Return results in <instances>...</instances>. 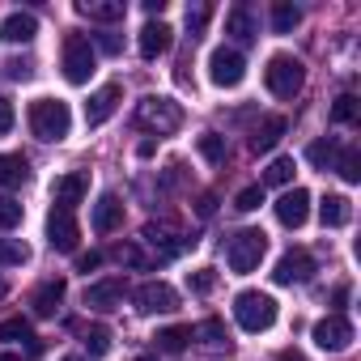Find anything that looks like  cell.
<instances>
[{"instance_id":"obj_1","label":"cell","mask_w":361,"mask_h":361,"mask_svg":"<svg viewBox=\"0 0 361 361\" xmlns=\"http://www.w3.org/2000/svg\"><path fill=\"white\" fill-rule=\"evenodd\" d=\"M30 132L39 136V140H64L68 132H73V111H68V102H60V98H39V102H30Z\"/></svg>"},{"instance_id":"obj_2","label":"cell","mask_w":361,"mask_h":361,"mask_svg":"<svg viewBox=\"0 0 361 361\" xmlns=\"http://www.w3.org/2000/svg\"><path fill=\"white\" fill-rule=\"evenodd\" d=\"M136 123H140V128H149V132H157V136H170V132L183 128V106H178L174 98L149 94V98H140V102H136Z\"/></svg>"},{"instance_id":"obj_3","label":"cell","mask_w":361,"mask_h":361,"mask_svg":"<svg viewBox=\"0 0 361 361\" xmlns=\"http://www.w3.org/2000/svg\"><path fill=\"white\" fill-rule=\"evenodd\" d=\"M264 255H268V234H264V230H238V234L226 243V264H230L238 276L255 272Z\"/></svg>"},{"instance_id":"obj_4","label":"cell","mask_w":361,"mask_h":361,"mask_svg":"<svg viewBox=\"0 0 361 361\" xmlns=\"http://www.w3.org/2000/svg\"><path fill=\"white\" fill-rule=\"evenodd\" d=\"M234 319H238L243 331H268L276 323V302L259 289H243L234 298Z\"/></svg>"},{"instance_id":"obj_5","label":"cell","mask_w":361,"mask_h":361,"mask_svg":"<svg viewBox=\"0 0 361 361\" xmlns=\"http://www.w3.org/2000/svg\"><path fill=\"white\" fill-rule=\"evenodd\" d=\"M264 81H268V90H272L276 98H293V94L306 85V68H302V60H293V56H272L268 68H264Z\"/></svg>"},{"instance_id":"obj_6","label":"cell","mask_w":361,"mask_h":361,"mask_svg":"<svg viewBox=\"0 0 361 361\" xmlns=\"http://www.w3.org/2000/svg\"><path fill=\"white\" fill-rule=\"evenodd\" d=\"M94 68H98V56H94L90 39L85 35H68L64 39V77H68V85H85L94 77Z\"/></svg>"},{"instance_id":"obj_7","label":"cell","mask_w":361,"mask_h":361,"mask_svg":"<svg viewBox=\"0 0 361 361\" xmlns=\"http://www.w3.org/2000/svg\"><path fill=\"white\" fill-rule=\"evenodd\" d=\"M243 77H247V60H243V51H234V47H217V51L209 56V81H213L217 90H234V85H243Z\"/></svg>"},{"instance_id":"obj_8","label":"cell","mask_w":361,"mask_h":361,"mask_svg":"<svg viewBox=\"0 0 361 361\" xmlns=\"http://www.w3.org/2000/svg\"><path fill=\"white\" fill-rule=\"evenodd\" d=\"M310 276H314V255L302 251V247L285 251V255L276 259V268H272V281H276V285H306Z\"/></svg>"},{"instance_id":"obj_9","label":"cell","mask_w":361,"mask_h":361,"mask_svg":"<svg viewBox=\"0 0 361 361\" xmlns=\"http://www.w3.org/2000/svg\"><path fill=\"white\" fill-rule=\"evenodd\" d=\"M132 302H136L140 314H170V310H178V293H174L166 281H149V285H140V289L132 293Z\"/></svg>"},{"instance_id":"obj_10","label":"cell","mask_w":361,"mask_h":361,"mask_svg":"<svg viewBox=\"0 0 361 361\" xmlns=\"http://www.w3.org/2000/svg\"><path fill=\"white\" fill-rule=\"evenodd\" d=\"M310 336H314L319 348H327V353H344V348L353 344V323H348L344 314H327V319H319V323L310 327Z\"/></svg>"},{"instance_id":"obj_11","label":"cell","mask_w":361,"mask_h":361,"mask_svg":"<svg viewBox=\"0 0 361 361\" xmlns=\"http://www.w3.org/2000/svg\"><path fill=\"white\" fill-rule=\"evenodd\" d=\"M77 238H81V230H77V217L68 213V209H51L47 213V243H51V251H77Z\"/></svg>"},{"instance_id":"obj_12","label":"cell","mask_w":361,"mask_h":361,"mask_svg":"<svg viewBox=\"0 0 361 361\" xmlns=\"http://www.w3.org/2000/svg\"><path fill=\"white\" fill-rule=\"evenodd\" d=\"M306 217H310V192L306 188H289L276 200V221L285 230H298V226H306Z\"/></svg>"},{"instance_id":"obj_13","label":"cell","mask_w":361,"mask_h":361,"mask_svg":"<svg viewBox=\"0 0 361 361\" xmlns=\"http://www.w3.org/2000/svg\"><path fill=\"white\" fill-rule=\"evenodd\" d=\"M85 192H90V178H85L81 170H73V174H60V178H56V188H51V204L73 213V209L85 200Z\"/></svg>"},{"instance_id":"obj_14","label":"cell","mask_w":361,"mask_h":361,"mask_svg":"<svg viewBox=\"0 0 361 361\" xmlns=\"http://www.w3.org/2000/svg\"><path fill=\"white\" fill-rule=\"evenodd\" d=\"M119 98H123V90H119L115 81H106L102 90H94V94H90V102H85V123H90V128H98V123H106V119L115 115V106H119Z\"/></svg>"},{"instance_id":"obj_15","label":"cell","mask_w":361,"mask_h":361,"mask_svg":"<svg viewBox=\"0 0 361 361\" xmlns=\"http://www.w3.org/2000/svg\"><path fill=\"white\" fill-rule=\"evenodd\" d=\"M123 298H128V285H123L119 276L94 281V285L85 289V306H90V310H115V306H123Z\"/></svg>"},{"instance_id":"obj_16","label":"cell","mask_w":361,"mask_h":361,"mask_svg":"<svg viewBox=\"0 0 361 361\" xmlns=\"http://www.w3.org/2000/svg\"><path fill=\"white\" fill-rule=\"evenodd\" d=\"M90 226H94L98 234H115V230H123V204H119V196H115V192L98 196V204H94V217H90Z\"/></svg>"},{"instance_id":"obj_17","label":"cell","mask_w":361,"mask_h":361,"mask_svg":"<svg viewBox=\"0 0 361 361\" xmlns=\"http://www.w3.org/2000/svg\"><path fill=\"white\" fill-rule=\"evenodd\" d=\"M35 35H39V22H35V13H22V9H18V13H9L5 22H0V39H5V43H13V47H18V43H30Z\"/></svg>"},{"instance_id":"obj_18","label":"cell","mask_w":361,"mask_h":361,"mask_svg":"<svg viewBox=\"0 0 361 361\" xmlns=\"http://www.w3.org/2000/svg\"><path fill=\"white\" fill-rule=\"evenodd\" d=\"M289 132V119L285 115H268L259 128H255V136H251V149L255 153H272L276 145H281V136Z\"/></svg>"},{"instance_id":"obj_19","label":"cell","mask_w":361,"mask_h":361,"mask_svg":"<svg viewBox=\"0 0 361 361\" xmlns=\"http://www.w3.org/2000/svg\"><path fill=\"white\" fill-rule=\"evenodd\" d=\"M60 302H64V281H60V276H56V281H43V285L35 289V298H30V306H35L39 319H51V314L60 310Z\"/></svg>"},{"instance_id":"obj_20","label":"cell","mask_w":361,"mask_h":361,"mask_svg":"<svg viewBox=\"0 0 361 361\" xmlns=\"http://www.w3.org/2000/svg\"><path fill=\"white\" fill-rule=\"evenodd\" d=\"M77 13L90 18V22H106V26H111V22H123L128 5H123V0H81Z\"/></svg>"},{"instance_id":"obj_21","label":"cell","mask_w":361,"mask_h":361,"mask_svg":"<svg viewBox=\"0 0 361 361\" xmlns=\"http://www.w3.org/2000/svg\"><path fill=\"white\" fill-rule=\"evenodd\" d=\"M30 183V161L22 153H0V188H22Z\"/></svg>"},{"instance_id":"obj_22","label":"cell","mask_w":361,"mask_h":361,"mask_svg":"<svg viewBox=\"0 0 361 361\" xmlns=\"http://www.w3.org/2000/svg\"><path fill=\"white\" fill-rule=\"evenodd\" d=\"M161 51H170V26L166 22H149L140 30V56L145 60H157Z\"/></svg>"},{"instance_id":"obj_23","label":"cell","mask_w":361,"mask_h":361,"mask_svg":"<svg viewBox=\"0 0 361 361\" xmlns=\"http://www.w3.org/2000/svg\"><path fill=\"white\" fill-rule=\"evenodd\" d=\"M226 35H230L234 43H255V22H251V9H247V5H234V9L226 13Z\"/></svg>"},{"instance_id":"obj_24","label":"cell","mask_w":361,"mask_h":361,"mask_svg":"<svg viewBox=\"0 0 361 361\" xmlns=\"http://www.w3.org/2000/svg\"><path fill=\"white\" fill-rule=\"evenodd\" d=\"M348 217H353V209H348V200H344V196H327V200L319 204V221H323L327 230L348 226Z\"/></svg>"},{"instance_id":"obj_25","label":"cell","mask_w":361,"mask_h":361,"mask_svg":"<svg viewBox=\"0 0 361 361\" xmlns=\"http://www.w3.org/2000/svg\"><path fill=\"white\" fill-rule=\"evenodd\" d=\"M331 170H340V178H344V183H361V153H357L353 145H348V149H340Z\"/></svg>"},{"instance_id":"obj_26","label":"cell","mask_w":361,"mask_h":361,"mask_svg":"<svg viewBox=\"0 0 361 361\" xmlns=\"http://www.w3.org/2000/svg\"><path fill=\"white\" fill-rule=\"evenodd\" d=\"M298 22H302V9H298V5H289V0L272 5V30H276V35H289Z\"/></svg>"},{"instance_id":"obj_27","label":"cell","mask_w":361,"mask_h":361,"mask_svg":"<svg viewBox=\"0 0 361 361\" xmlns=\"http://www.w3.org/2000/svg\"><path fill=\"white\" fill-rule=\"evenodd\" d=\"M293 170H298L293 157H276V161L264 170V183H268V188H289V183H293Z\"/></svg>"},{"instance_id":"obj_28","label":"cell","mask_w":361,"mask_h":361,"mask_svg":"<svg viewBox=\"0 0 361 361\" xmlns=\"http://www.w3.org/2000/svg\"><path fill=\"white\" fill-rule=\"evenodd\" d=\"M188 340H192V327H161L157 331V348L161 353H183Z\"/></svg>"},{"instance_id":"obj_29","label":"cell","mask_w":361,"mask_h":361,"mask_svg":"<svg viewBox=\"0 0 361 361\" xmlns=\"http://www.w3.org/2000/svg\"><path fill=\"white\" fill-rule=\"evenodd\" d=\"M196 149H200V157H204V161H213V166H221V161H226V136H217V132H204V136L196 140Z\"/></svg>"},{"instance_id":"obj_30","label":"cell","mask_w":361,"mask_h":361,"mask_svg":"<svg viewBox=\"0 0 361 361\" xmlns=\"http://www.w3.org/2000/svg\"><path fill=\"white\" fill-rule=\"evenodd\" d=\"M336 153H340L336 140H314V145L306 149V161L319 166V170H331V166H336Z\"/></svg>"},{"instance_id":"obj_31","label":"cell","mask_w":361,"mask_h":361,"mask_svg":"<svg viewBox=\"0 0 361 361\" xmlns=\"http://www.w3.org/2000/svg\"><path fill=\"white\" fill-rule=\"evenodd\" d=\"M26 259H30V247L22 238H0V264H5V268H18Z\"/></svg>"},{"instance_id":"obj_32","label":"cell","mask_w":361,"mask_h":361,"mask_svg":"<svg viewBox=\"0 0 361 361\" xmlns=\"http://www.w3.org/2000/svg\"><path fill=\"white\" fill-rule=\"evenodd\" d=\"M196 336H200L209 348H221V344H230V331H226V323H221V319H204V323L196 327Z\"/></svg>"},{"instance_id":"obj_33","label":"cell","mask_w":361,"mask_h":361,"mask_svg":"<svg viewBox=\"0 0 361 361\" xmlns=\"http://www.w3.org/2000/svg\"><path fill=\"white\" fill-rule=\"evenodd\" d=\"M357 111H361V106H357V94H340L336 106H331V119H336V123H357Z\"/></svg>"},{"instance_id":"obj_34","label":"cell","mask_w":361,"mask_h":361,"mask_svg":"<svg viewBox=\"0 0 361 361\" xmlns=\"http://www.w3.org/2000/svg\"><path fill=\"white\" fill-rule=\"evenodd\" d=\"M188 289L200 293V298L213 293V289H217V272H213V268H196V272H188Z\"/></svg>"},{"instance_id":"obj_35","label":"cell","mask_w":361,"mask_h":361,"mask_svg":"<svg viewBox=\"0 0 361 361\" xmlns=\"http://www.w3.org/2000/svg\"><path fill=\"white\" fill-rule=\"evenodd\" d=\"M22 226V204L13 196H0V230H18Z\"/></svg>"},{"instance_id":"obj_36","label":"cell","mask_w":361,"mask_h":361,"mask_svg":"<svg viewBox=\"0 0 361 361\" xmlns=\"http://www.w3.org/2000/svg\"><path fill=\"white\" fill-rule=\"evenodd\" d=\"M0 340H5V344H13V340H30V323L18 314V319H5V323H0Z\"/></svg>"},{"instance_id":"obj_37","label":"cell","mask_w":361,"mask_h":361,"mask_svg":"<svg viewBox=\"0 0 361 361\" xmlns=\"http://www.w3.org/2000/svg\"><path fill=\"white\" fill-rule=\"evenodd\" d=\"M111 255H115V259H119L123 268H145V251H140L136 243H119V247H115Z\"/></svg>"},{"instance_id":"obj_38","label":"cell","mask_w":361,"mask_h":361,"mask_svg":"<svg viewBox=\"0 0 361 361\" xmlns=\"http://www.w3.org/2000/svg\"><path fill=\"white\" fill-rule=\"evenodd\" d=\"M259 204H264V188H243V192L234 196V209H238V213H255Z\"/></svg>"},{"instance_id":"obj_39","label":"cell","mask_w":361,"mask_h":361,"mask_svg":"<svg viewBox=\"0 0 361 361\" xmlns=\"http://www.w3.org/2000/svg\"><path fill=\"white\" fill-rule=\"evenodd\" d=\"M85 348H90L94 357H102V353L111 348V331H106V327H90V331H85Z\"/></svg>"},{"instance_id":"obj_40","label":"cell","mask_w":361,"mask_h":361,"mask_svg":"<svg viewBox=\"0 0 361 361\" xmlns=\"http://www.w3.org/2000/svg\"><path fill=\"white\" fill-rule=\"evenodd\" d=\"M209 18H213V9H209V5H192V9H188V30H192V35H200V30L209 26Z\"/></svg>"},{"instance_id":"obj_41","label":"cell","mask_w":361,"mask_h":361,"mask_svg":"<svg viewBox=\"0 0 361 361\" xmlns=\"http://www.w3.org/2000/svg\"><path fill=\"white\" fill-rule=\"evenodd\" d=\"M98 51H106V56H119V51H123V39H119L115 30H102V35H98Z\"/></svg>"},{"instance_id":"obj_42","label":"cell","mask_w":361,"mask_h":361,"mask_svg":"<svg viewBox=\"0 0 361 361\" xmlns=\"http://www.w3.org/2000/svg\"><path fill=\"white\" fill-rule=\"evenodd\" d=\"M9 77H13V81H30V77H35V60H13V64H9Z\"/></svg>"},{"instance_id":"obj_43","label":"cell","mask_w":361,"mask_h":361,"mask_svg":"<svg viewBox=\"0 0 361 361\" xmlns=\"http://www.w3.org/2000/svg\"><path fill=\"white\" fill-rule=\"evenodd\" d=\"M13 128V102L9 98H0V136H5Z\"/></svg>"},{"instance_id":"obj_44","label":"cell","mask_w":361,"mask_h":361,"mask_svg":"<svg viewBox=\"0 0 361 361\" xmlns=\"http://www.w3.org/2000/svg\"><path fill=\"white\" fill-rule=\"evenodd\" d=\"M98 264H102V251H90V255H77V268H81V272H94Z\"/></svg>"},{"instance_id":"obj_45","label":"cell","mask_w":361,"mask_h":361,"mask_svg":"<svg viewBox=\"0 0 361 361\" xmlns=\"http://www.w3.org/2000/svg\"><path fill=\"white\" fill-rule=\"evenodd\" d=\"M213 209H217V204H213V196H200V204H196V213H200V217H213Z\"/></svg>"},{"instance_id":"obj_46","label":"cell","mask_w":361,"mask_h":361,"mask_svg":"<svg viewBox=\"0 0 361 361\" xmlns=\"http://www.w3.org/2000/svg\"><path fill=\"white\" fill-rule=\"evenodd\" d=\"M161 9H166V0H145V13H149V18H157Z\"/></svg>"},{"instance_id":"obj_47","label":"cell","mask_w":361,"mask_h":361,"mask_svg":"<svg viewBox=\"0 0 361 361\" xmlns=\"http://www.w3.org/2000/svg\"><path fill=\"white\" fill-rule=\"evenodd\" d=\"M276 361H306V357H302V353H293V348H285V353H281Z\"/></svg>"},{"instance_id":"obj_48","label":"cell","mask_w":361,"mask_h":361,"mask_svg":"<svg viewBox=\"0 0 361 361\" xmlns=\"http://www.w3.org/2000/svg\"><path fill=\"white\" fill-rule=\"evenodd\" d=\"M0 361H26L22 353H0Z\"/></svg>"},{"instance_id":"obj_49","label":"cell","mask_w":361,"mask_h":361,"mask_svg":"<svg viewBox=\"0 0 361 361\" xmlns=\"http://www.w3.org/2000/svg\"><path fill=\"white\" fill-rule=\"evenodd\" d=\"M136 361H153V357H136Z\"/></svg>"},{"instance_id":"obj_50","label":"cell","mask_w":361,"mask_h":361,"mask_svg":"<svg viewBox=\"0 0 361 361\" xmlns=\"http://www.w3.org/2000/svg\"><path fill=\"white\" fill-rule=\"evenodd\" d=\"M64 361H81V357H64Z\"/></svg>"}]
</instances>
